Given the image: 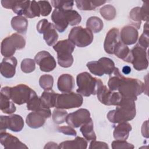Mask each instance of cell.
Segmentation results:
<instances>
[{
  "instance_id": "obj_1",
  "label": "cell",
  "mask_w": 149,
  "mask_h": 149,
  "mask_svg": "<svg viewBox=\"0 0 149 149\" xmlns=\"http://www.w3.org/2000/svg\"><path fill=\"white\" fill-rule=\"evenodd\" d=\"M136 115V104L134 101L123 98L116 109L109 111L107 118L113 123L127 122L133 119Z\"/></svg>"
},
{
  "instance_id": "obj_2",
  "label": "cell",
  "mask_w": 149,
  "mask_h": 149,
  "mask_svg": "<svg viewBox=\"0 0 149 149\" xmlns=\"http://www.w3.org/2000/svg\"><path fill=\"white\" fill-rule=\"evenodd\" d=\"M51 19L56 29L59 33H63L68 25L75 26L80 23L81 17L74 10L55 9L52 13Z\"/></svg>"
},
{
  "instance_id": "obj_3",
  "label": "cell",
  "mask_w": 149,
  "mask_h": 149,
  "mask_svg": "<svg viewBox=\"0 0 149 149\" xmlns=\"http://www.w3.org/2000/svg\"><path fill=\"white\" fill-rule=\"evenodd\" d=\"M36 93L26 84H20L14 87L5 86L1 88V94H2L15 104L19 105L27 103L31 97Z\"/></svg>"
},
{
  "instance_id": "obj_4",
  "label": "cell",
  "mask_w": 149,
  "mask_h": 149,
  "mask_svg": "<svg viewBox=\"0 0 149 149\" xmlns=\"http://www.w3.org/2000/svg\"><path fill=\"white\" fill-rule=\"evenodd\" d=\"M118 90L123 98L135 101L137 99V96L144 91V84L137 79L123 76L119 83Z\"/></svg>"
},
{
  "instance_id": "obj_5",
  "label": "cell",
  "mask_w": 149,
  "mask_h": 149,
  "mask_svg": "<svg viewBox=\"0 0 149 149\" xmlns=\"http://www.w3.org/2000/svg\"><path fill=\"white\" fill-rule=\"evenodd\" d=\"M76 83L78 86L77 93L84 97L97 94L99 88L103 85L100 79L93 77L87 72L80 73L77 76Z\"/></svg>"
},
{
  "instance_id": "obj_6",
  "label": "cell",
  "mask_w": 149,
  "mask_h": 149,
  "mask_svg": "<svg viewBox=\"0 0 149 149\" xmlns=\"http://www.w3.org/2000/svg\"><path fill=\"white\" fill-rule=\"evenodd\" d=\"M75 45L68 39L59 41L54 46V49L57 53L58 63L63 68L70 67L73 63L72 55Z\"/></svg>"
},
{
  "instance_id": "obj_7",
  "label": "cell",
  "mask_w": 149,
  "mask_h": 149,
  "mask_svg": "<svg viewBox=\"0 0 149 149\" xmlns=\"http://www.w3.org/2000/svg\"><path fill=\"white\" fill-rule=\"evenodd\" d=\"M26 40L24 38L17 33H13L5 37L1 42V52L5 58L12 56L16 49L24 48Z\"/></svg>"
},
{
  "instance_id": "obj_8",
  "label": "cell",
  "mask_w": 149,
  "mask_h": 149,
  "mask_svg": "<svg viewBox=\"0 0 149 149\" xmlns=\"http://www.w3.org/2000/svg\"><path fill=\"white\" fill-rule=\"evenodd\" d=\"M93 38V32L87 28H83L81 26L73 27L68 35V40L74 45L81 48L91 44Z\"/></svg>"
},
{
  "instance_id": "obj_9",
  "label": "cell",
  "mask_w": 149,
  "mask_h": 149,
  "mask_svg": "<svg viewBox=\"0 0 149 149\" xmlns=\"http://www.w3.org/2000/svg\"><path fill=\"white\" fill-rule=\"evenodd\" d=\"M86 66L91 73L98 76L104 74L110 75L115 68L113 61L107 57H102L97 61L89 62Z\"/></svg>"
},
{
  "instance_id": "obj_10",
  "label": "cell",
  "mask_w": 149,
  "mask_h": 149,
  "mask_svg": "<svg viewBox=\"0 0 149 149\" xmlns=\"http://www.w3.org/2000/svg\"><path fill=\"white\" fill-rule=\"evenodd\" d=\"M83 102L82 95L79 93L70 92L58 95L56 108L68 109L80 107Z\"/></svg>"
},
{
  "instance_id": "obj_11",
  "label": "cell",
  "mask_w": 149,
  "mask_h": 149,
  "mask_svg": "<svg viewBox=\"0 0 149 149\" xmlns=\"http://www.w3.org/2000/svg\"><path fill=\"white\" fill-rule=\"evenodd\" d=\"M37 30L39 33L43 34V38L49 46L54 45L58 39V34L54 24L48 22L47 19H44L38 22Z\"/></svg>"
},
{
  "instance_id": "obj_12",
  "label": "cell",
  "mask_w": 149,
  "mask_h": 149,
  "mask_svg": "<svg viewBox=\"0 0 149 149\" xmlns=\"http://www.w3.org/2000/svg\"><path fill=\"white\" fill-rule=\"evenodd\" d=\"M1 132H6L7 129L14 132H20L24 127V120L22 117L17 114L10 116H0Z\"/></svg>"
},
{
  "instance_id": "obj_13",
  "label": "cell",
  "mask_w": 149,
  "mask_h": 149,
  "mask_svg": "<svg viewBox=\"0 0 149 149\" xmlns=\"http://www.w3.org/2000/svg\"><path fill=\"white\" fill-rule=\"evenodd\" d=\"M98 100L105 105H118L123 99L119 92L112 91L105 85H102L97 93Z\"/></svg>"
},
{
  "instance_id": "obj_14",
  "label": "cell",
  "mask_w": 149,
  "mask_h": 149,
  "mask_svg": "<svg viewBox=\"0 0 149 149\" xmlns=\"http://www.w3.org/2000/svg\"><path fill=\"white\" fill-rule=\"evenodd\" d=\"M131 51L133 57L132 62L133 68L139 71L146 69L148 66L147 49L143 48L137 43Z\"/></svg>"
},
{
  "instance_id": "obj_15",
  "label": "cell",
  "mask_w": 149,
  "mask_h": 149,
  "mask_svg": "<svg viewBox=\"0 0 149 149\" xmlns=\"http://www.w3.org/2000/svg\"><path fill=\"white\" fill-rule=\"evenodd\" d=\"M51 116V112L49 108L42 111H33L29 113L26 119L27 125L31 128L38 129L42 126L46 119Z\"/></svg>"
},
{
  "instance_id": "obj_16",
  "label": "cell",
  "mask_w": 149,
  "mask_h": 149,
  "mask_svg": "<svg viewBox=\"0 0 149 149\" xmlns=\"http://www.w3.org/2000/svg\"><path fill=\"white\" fill-rule=\"evenodd\" d=\"M34 61L39 66L40 70L44 72H51L56 66L55 58L46 51H41L38 52L34 57Z\"/></svg>"
},
{
  "instance_id": "obj_17",
  "label": "cell",
  "mask_w": 149,
  "mask_h": 149,
  "mask_svg": "<svg viewBox=\"0 0 149 149\" xmlns=\"http://www.w3.org/2000/svg\"><path fill=\"white\" fill-rule=\"evenodd\" d=\"M90 118V111L85 108H80L72 113L68 114L65 122L69 126L73 128H77L81 126Z\"/></svg>"
},
{
  "instance_id": "obj_18",
  "label": "cell",
  "mask_w": 149,
  "mask_h": 149,
  "mask_svg": "<svg viewBox=\"0 0 149 149\" xmlns=\"http://www.w3.org/2000/svg\"><path fill=\"white\" fill-rule=\"evenodd\" d=\"M0 143L5 149L28 148V147L21 142L18 138L6 132H1Z\"/></svg>"
},
{
  "instance_id": "obj_19",
  "label": "cell",
  "mask_w": 149,
  "mask_h": 149,
  "mask_svg": "<svg viewBox=\"0 0 149 149\" xmlns=\"http://www.w3.org/2000/svg\"><path fill=\"white\" fill-rule=\"evenodd\" d=\"M120 41L125 45H133L137 40L139 33L137 29L132 25L124 26L119 33Z\"/></svg>"
},
{
  "instance_id": "obj_20",
  "label": "cell",
  "mask_w": 149,
  "mask_h": 149,
  "mask_svg": "<svg viewBox=\"0 0 149 149\" xmlns=\"http://www.w3.org/2000/svg\"><path fill=\"white\" fill-rule=\"evenodd\" d=\"M17 64V61L15 57L4 58L0 64L1 74L5 78L13 77L16 73Z\"/></svg>"
},
{
  "instance_id": "obj_21",
  "label": "cell",
  "mask_w": 149,
  "mask_h": 149,
  "mask_svg": "<svg viewBox=\"0 0 149 149\" xmlns=\"http://www.w3.org/2000/svg\"><path fill=\"white\" fill-rule=\"evenodd\" d=\"M120 41L119 30L115 27L110 29L108 31L104 41V48L105 51L107 54H113V49Z\"/></svg>"
},
{
  "instance_id": "obj_22",
  "label": "cell",
  "mask_w": 149,
  "mask_h": 149,
  "mask_svg": "<svg viewBox=\"0 0 149 149\" xmlns=\"http://www.w3.org/2000/svg\"><path fill=\"white\" fill-rule=\"evenodd\" d=\"M113 54L119 59L128 63H132L133 59L131 50L121 41L115 45L113 49Z\"/></svg>"
},
{
  "instance_id": "obj_23",
  "label": "cell",
  "mask_w": 149,
  "mask_h": 149,
  "mask_svg": "<svg viewBox=\"0 0 149 149\" xmlns=\"http://www.w3.org/2000/svg\"><path fill=\"white\" fill-rule=\"evenodd\" d=\"M57 87L62 93H70L74 87V80L73 77L69 74L61 75L57 82Z\"/></svg>"
},
{
  "instance_id": "obj_24",
  "label": "cell",
  "mask_w": 149,
  "mask_h": 149,
  "mask_svg": "<svg viewBox=\"0 0 149 149\" xmlns=\"http://www.w3.org/2000/svg\"><path fill=\"white\" fill-rule=\"evenodd\" d=\"M132 129L131 125L127 122L119 123L114 129L113 133V137L116 140H126L128 138Z\"/></svg>"
},
{
  "instance_id": "obj_25",
  "label": "cell",
  "mask_w": 149,
  "mask_h": 149,
  "mask_svg": "<svg viewBox=\"0 0 149 149\" xmlns=\"http://www.w3.org/2000/svg\"><path fill=\"white\" fill-rule=\"evenodd\" d=\"M87 141L83 137L77 136L74 140L65 141L59 145L62 149H86L87 147Z\"/></svg>"
},
{
  "instance_id": "obj_26",
  "label": "cell",
  "mask_w": 149,
  "mask_h": 149,
  "mask_svg": "<svg viewBox=\"0 0 149 149\" xmlns=\"http://www.w3.org/2000/svg\"><path fill=\"white\" fill-rule=\"evenodd\" d=\"M58 95V94L56 93L52 89L43 91L40 97L42 105L47 108L55 107Z\"/></svg>"
},
{
  "instance_id": "obj_27",
  "label": "cell",
  "mask_w": 149,
  "mask_h": 149,
  "mask_svg": "<svg viewBox=\"0 0 149 149\" xmlns=\"http://www.w3.org/2000/svg\"><path fill=\"white\" fill-rule=\"evenodd\" d=\"M11 26L13 29L17 33L26 34L28 27V20L22 16H16L11 20Z\"/></svg>"
},
{
  "instance_id": "obj_28",
  "label": "cell",
  "mask_w": 149,
  "mask_h": 149,
  "mask_svg": "<svg viewBox=\"0 0 149 149\" xmlns=\"http://www.w3.org/2000/svg\"><path fill=\"white\" fill-rule=\"evenodd\" d=\"M80 130L84 139L87 141H93L97 139L96 134L94 131L93 122L91 118L81 126Z\"/></svg>"
},
{
  "instance_id": "obj_29",
  "label": "cell",
  "mask_w": 149,
  "mask_h": 149,
  "mask_svg": "<svg viewBox=\"0 0 149 149\" xmlns=\"http://www.w3.org/2000/svg\"><path fill=\"white\" fill-rule=\"evenodd\" d=\"M106 2V1H86L77 0L75 1L76 6L81 10H95L98 7Z\"/></svg>"
},
{
  "instance_id": "obj_30",
  "label": "cell",
  "mask_w": 149,
  "mask_h": 149,
  "mask_svg": "<svg viewBox=\"0 0 149 149\" xmlns=\"http://www.w3.org/2000/svg\"><path fill=\"white\" fill-rule=\"evenodd\" d=\"M103 27L102 20L97 16H91L87 20L86 27L94 33L100 32Z\"/></svg>"
},
{
  "instance_id": "obj_31",
  "label": "cell",
  "mask_w": 149,
  "mask_h": 149,
  "mask_svg": "<svg viewBox=\"0 0 149 149\" xmlns=\"http://www.w3.org/2000/svg\"><path fill=\"white\" fill-rule=\"evenodd\" d=\"M123 76L120 73L119 69L115 68L112 73L110 74L109 79L108 81V88L112 91L118 90L119 83Z\"/></svg>"
},
{
  "instance_id": "obj_32",
  "label": "cell",
  "mask_w": 149,
  "mask_h": 149,
  "mask_svg": "<svg viewBox=\"0 0 149 149\" xmlns=\"http://www.w3.org/2000/svg\"><path fill=\"white\" fill-rule=\"evenodd\" d=\"M9 98L1 94L0 98V109L5 113L11 114L15 112L16 110L15 103L12 101H10Z\"/></svg>"
},
{
  "instance_id": "obj_33",
  "label": "cell",
  "mask_w": 149,
  "mask_h": 149,
  "mask_svg": "<svg viewBox=\"0 0 149 149\" xmlns=\"http://www.w3.org/2000/svg\"><path fill=\"white\" fill-rule=\"evenodd\" d=\"M26 104L27 109L31 111H38L48 109L42 105L40 97H38L36 93L31 97V98Z\"/></svg>"
},
{
  "instance_id": "obj_34",
  "label": "cell",
  "mask_w": 149,
  "mask_h": 149,
  "mask_svg": "<svg viewBox=\"0 0 149 149\" xmlns=\"http://www.w3.org/2000/svg\"><path fill=\"white\" fill-rule=\"evenodd\" d=\"M100 13L102 17L107 20H113L116 15L115 7L110 4L103 6L100 9Z\"/></svg>"
},
{
  "instance_id": "obj_35",
  "label": "cell",
  "mask_w": 149,
  "mask_h": 149,
  "mask_svg": "<svg viewBox=\"0 0 149 149\" xmlns=\"http://www.w3.org/2000/svg\"><path fill=\"white\" fill-rule=\"evenodd\" d=\"M40 15V8L38 2L36 1H30V5L24 15L28 18H33L39 17Z\"/></svg>"
},
{
  "instance_id": "obj_36",
  "label": "cell",
  "mask_w": 149,
  "mask_h": 149,
  "mask_svg": "<svg viewBox=\"0 0 149 149\" xmlns=\"http://www.w3.org/2000/svg\"><path fill=\"white\" fill-rule=\"evenodd\" d=\"M68 115V112L63 109L56 108L53 111L52 118L55 124L59 125L65 122L66 118Z\"/></svg>"
},
{
  "instance_id": "obj_37",
  "label": "cell",
  "mask_w": 149,
  "mask_h": 149,
  "mask_svg": "<svg viewBox=\"0 0 149 149\" xmlns=\"http://www.w3.org/2000/svg\"><path fill=\"white\" fill-rule=\"evenodd\" d=\"M54 84V78L50 74H43L39 79V84L40 87L45 90H51Z\"/></svg>"
},
{
  "instance_id": "obj_38",
  "label": "cell",
  "mask_w": 149,
  "mask_h": 149,
  "mask_svg": "<svg viewBox=\"0 0 149 149\" xmlns=\"http://www.w3.org/2000/svg\"><path fill=\"white\" fill-rule=\"evenodd\" d=\"M130 18L134 22L133 26L139 29L140 27L141 22V17L140 15V8L135 7L133 8L130 12Z\"/></svg>"
},
{
  "instance_id": "obj_39",
  "label": "cell",
  "mask_w": 149,
  "mask_h": 149,
  "mask_svg": "<svg viewBox=\"0 0 149 149\" xmlns=\"http://www.w3.org/2000/svg\"><path fill=\"white\" fill-rule=\"evenodd\" d=\"M35 61L31 58H25L21 62V70L26 73H29L33 72L36 69Z\"/></svg>"
},
{
  "instance_id": "obj_40",
  "label": "cell",
  "mask_w": 149,
  "mask_h": 149,
  "mask_svg": "<svg viewBox=\"0 0 149 149\" xmlns=\"http://www.w3.org/2000/svg\"><path fill=\"white\" fill-rule=\"evenodd\" d=\"M52 5L55 9H63V10H70L72 9L74 5L73 1H57L52 0L51 1Z\"/></svg>"
},
{
  "instance_id": "obj_41",
  "label": "cell",
  "mask_w": 149,
  "mask_h": 149,
  "mask_svg": "<svg viewBox=\"0 0 149 149\" xmlns=\"http://www.w3.org/2000/svg\"><path fill=\"white\" fill-rule=\"evenodd\" d=\"M30 3V1H18L12 10L18 16L24 15Z\"/></svg>"
},
{
  "instance_id": "obj_42",
  "label": "cell",
  "mask_w": 149,
  "mask_h": 149,
  "mask_svg": "<svg viewBox=\"0 0 149 149\" xmlns=\"http://www.w3.org/2000/svg\"><path fill=\"white\" fill-rule=\"evenodd\" d=\"M40 8L41 15L47 16L50 14L52 10V6L48 1H39L37 2Z\"/></svg>"
},
{
  "instance_id": "obj_43",
  "label": "cell",
  "mask_w": 149,
  "mask_h": 149,
  "mask_svg": "<svg viewBox=\"0 0 149 149\" xmlns=\"http://www.w3.org/2000/svg\"><path fill=\"white\" fill-rule=\"evenodd\" d=\"M111 147L113 149H122V148H134V146L130 143H129L126 140H116L113 141L111 144Z\"/></svg>"
},
{
  "instance_id": "obj_44",
  "label": "cell",
  "mask_w": 149,
  "mask_h": 149,
  "mask_svg": "<svg viewBox=\"0 0 149 149\" xmlns=\"http://www.w3.org/2000/svg\"><path fill=\"white\" fill-rule=\"evenodd\" d=\"M57 131L58 132L62 133L66 135H70L72 136H76L77 135V132L73 129V127L70 126H64L58 127L57 128Z\"/></svg>"
},
{
  "instance_id": "obj_45",
  "label": "cell",
  "mask_w": 149,
  "mask_h": 149,
  "mask_svg": "<svg viewBox=\"0 0 149 149\" xmlns=\"http://www.w3.org/2000/svg\"><path fill=\"white\" fill-rule=\"evenodd\" d=\"M148 31H143V34L140 36L139 39V42L138 44L143 47V48L147 49L148 47Z\"/></svg>"
},
{
  "instance_id": "obj_46",
  "label": "cell",
  "mask_w": 149,
  "mask_h": 149,
  "mask_svg": "<svg viewBox=\"0 0 149 149\" xmlns=\"http://www.w3.org/2000/svg\"><path fill=\"white\" fill-rule=\"evenodd\" d=\"M90 149H108L109 147L108 144L102 141H97L96 140H93L90 143V146H89Z\"/></svg>"
},
{
  "instance_id": "obj_47",
  "label": "cell",
  "mask_w": 149,
  "mask_h": 149,
  "mask_svg": "<svg viewBox=\"0 0 149 149\" xmlns=\"http://www.w3.org/2000/svg\"><path fill=\"white\" fill-rule=\"evenodd\" d=\"M148 3L147 2H143V5L140 8V15L141 17V20L148 22Z\"/></svg>"
},
{
  "instance_id": "obj_48",
  "label": "cell",
  "mask_w": 149,
  "mask_h": 149,
  "mask_svg": "<svg viewBox=\"0 0 149 149\" xmlns=\"http://www.w3.org/2000/svg\"><path fill=\"white\" fill-rule=\"evenodd\" d=\"M2 6L6 9H13L15 5L17 3L18 1L15 0H2L1 1Z\"/></svg>"
},
{
  "instance_id": "obj_49",
  "label": "cell",
  "mask_w": 149,
  "mask_h": 149,
  "mask_svg": "<svg viewBox=\"0 0 149 149\" xmlns=\"http://www.w3.org/2000/svg\"><path fill=\"white\" fill-rule=\"evenodd\" d=\"M141 133L143 137L148 138V120H146L143 123L141 127Z\"/></svg>"
},
{
  "instance_id": "obj_50",
  "label": "cell",
  "mask_w": 149,
  "mask_h": 149,
  "mask_svg": "<svg viewBox=\"0 0 149 149\" xmlns=\"http://www.w3.org/2000/svg\"><path fill=\"white\" fill-rule=\"evenodd\" d=\"M44 149H46V148H54V149H58L59 148V146L55 142H53V141H49L48 143H47L45 146H44Z\"/></svg>"
},
{
  "instance_id": "obj_51",
  "label": "cell",
  "mask_w": 149,
  "mask_h": 149,
  "mask_svg": "<svg viewBox=\"0 0 149 149\" xmlns=\"http://www.w3.org/2000/svg\"><path fill=\"white\" fill-rule=\"evenodd\" d=\"M122 72L125 74H129L131 72V68L129 66H125L122 69Z\"/></svg>"
}]
</instances>
